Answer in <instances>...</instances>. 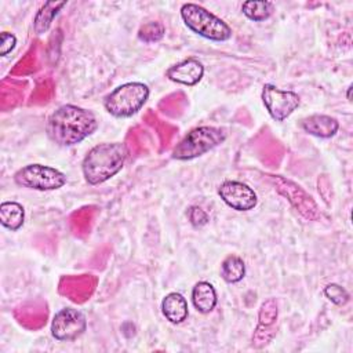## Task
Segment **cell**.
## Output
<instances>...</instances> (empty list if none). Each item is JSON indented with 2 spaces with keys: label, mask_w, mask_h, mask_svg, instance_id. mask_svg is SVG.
Masks as SVG:
<instances>
[{
  "label": "cell",
  "mask_w": 353,
  "mask_h": 353,
  "mask_svg": "<svg viewBox=\"0 0 353 353\" xmlns=\"http://www.w3.org/2000/svg\"><path fill=\"white\" fill-rule=\"evenodd\" d=\"M98 127L92 112L66 103L55 109L46 124L48 138L59 146H73L90 137Z\"/></svg>",
  "instance_id": "obj_1"
},
{
  "label": "cell",
  "mask_w": 353,
  "mask_h": 353,
  "mask_svg": "<svg viewBox=\"0 0 353 353\" xmlns=\"http://www.w3.org/2000/svg\"><path fill=\"white\" fill-rule=\"evenodd\" d=\"M128 150L123 142H102L92 146L81 161L85 182L99 185L114 176L124 165Z\"/></svg>",
  "instance_id": "obj_2"
},
{
  "label": "cell",
  "mask_w": 353,
  "mask_h": 353,
  "mask_svg": "<svg viewBox=\"0 0 353 353\" xmlns=\"http://www.w3.org/2000/svg\"><path fill=\"white\" fill-rule=\"evenodd\" d=\"M181 18L188 29L211 41H226L232 37V28L199 4H182Z\"/></svg>",
  "instance_id": "obj_3"
},
{
  "label": "cell",
  "mask_w": 353,
  "mask_h": 353,
  "mask_svg": "<svg viewBox=\"0 0 353 353\" xmlns=\"http://www.w3.org/2000/svg\"><path fill=\"white\" fill-rule=\"evenodd\" d=\"M149 87L141 81H130L116 87L103 99L105 110L114 117H130L146 103Z\"/></svg>",
  "instance_id": "obj_4"
},
{
  "label": "cell",
  "mask_w": 353,
  "mask_h": 353,
  "mask_svg": "<svg viewBox=\"0 0 353 353\" xmlns=\"http://www.w3.org/2000/svg\"><path fill=\"white\" fill-rule=\"evenodd\" d=\"M226 139V131L219 127L201 125L190 130L172 149V159L192 160L210 152Z\"/></svg>",
  "instance_id": "obj_5"
},
{
  "label": "cell",
  "mask_w": 353,
  "mask_h": 353,
  "mask_svg": "<svg viewBox=\"0 0 353 353\" xmlns=\"http://www.w3.org/2000/svg\"><path fill=\"white\" fill-rule=\"evenodd\" d=\"M14 182L26 189L47 192L62 188L66 183V175L50 165L28 164L14 174Z\"/></svg>",
  "instance_id": "obj_6"
},
{
  "label": "cell",
  "mask_w": 353,
  "mask_h": 353,
  "mask_svg": "<svg viewBox=\"0 0 353 353\" xmlns=\"http://www.w3.org/2000/svg\"><path fill=\"white\" fill-rule=\"evenodd\" d=\"M261 98L269 116L276 121H284L301 103V98L296 92L280 90L273 84H265L262 87Z\"/></svg>",
  "instance_id": "obj_7"
},
{
  "label": "cell",
  "mask_w": 353,
  "mask_h": 353,
  "mask_svg": "<svg viewBox=\"0 0 353 353\" xmlns=\"http://www.w3.org/2000/svg\"><path fill=\"white\" fill-rule=\"evenodd\" d=\"M87 328L85 316L73 307H63L51 321V334L57 341L69 342L80 336Z\"/></svg>",
  "instance_id": "obj_8"
},
{
  "label": "cell",
  "mask_w": 353,
  "mask_h": 353,
  "mask_svg": "<svg viewBox=\"0 0 353 353\" xmlns=\"http://www.w3.org/2000/svg\"><path fill=\"white\" fill-rule=\"evenodd\" d=\"M270 179L274 182L276 190L283 194L284 197L288 199V201L309 221H316L321 215L319 212V208L313 199L296 183L283 178V176H276L270 175Z\"/></svg>",
  "instance_id": "obj_9"
},
{
  "label": "cell",
  "mask_w": 353,
  "mask_h": 353,
  "mask_svg": "<svg viewBox=\"0 0 353 353\" xmlns=\"http://www.w3.org/2000/svg\"><path fill=\"white\" fill-rule=\"evenodd\" d=\"M221 200L236 211L254 210L258 203V196L252 188L239 181H223L218 188Z\"/></svg>",
  "instance_id": "obj_10"
},
{
  "label": "cell",
  "mask_w": 353,
  "mask_h": 353,
  "mask_svg": "<svg viewBox=\"0 0 353 353\" xmlns=\"http://www.w3.org/2000/svg\"><path fill=\"white\" fill-rule=\"evenodd\" d=\"M204 74L203 63L196 58H186L167 69L165 76L178 84L196 85Z\"/></svg>",
  "instance_id": "obj_11"
},
{
  "label": "cell",
  "mask_w": 353,
  "mask_h": 353,
  "mask_svg": "<svg viewBox=\"0 0 353 353\" xmlns=\"http://www.w3.org/2000/svg\"><path fill=\"white\" fill-rule=\"evenodd\" d=\"M299 127L309 135L317 138H331L339 130V123L328 114L314 113L299 120Z\"/></svg>",
  "instance_id": "obj_12"
},
{
  "label": "cell",
  "mask_w": 353,
  "mask_h": 353,
  "mask_svg": "<svg viewBox=\"0 0 353 353\" xmlns=\"http://www.w3.org/2000/svg\"><path fill=\"white\" fill-rule=\"evenodd\" d=\"M161 312L171 324H181L188 319V301L179 292H170L161 301Z\"/></svg>",
  "instance_id": "obj_13"
},
{
  "label": "cell",
  "mask_w": 353,
  "mask_h": 353,
  "mask_svg": "<svg viewBox=\"0 0 353 353\" xmlns=\"http://www.w3.org/2000/svg\"><path fill=\"white\" fill-rule=\"evenodd\" d=\"M192 302L194 309L201 314L212 312L218 303V295L214 285L208 281L196 283L192 288Z\"/></svg>",
  "instance_id": "obj_14"
},
{
  "label": "cell",
  "mask_w": 353,
  "mask_h": 353,
  "mask_svg": "<svg viewBox=\"0 0 353 353\" xmlns=\"http://www.w3.org/2000/svg\"><path fill=\"white\" fill-rule=\"evenodd\" d=\"M25 221V210L17 201H4L0 204V223L11 230H18Z\"/></svg>",
  "instance_id": "obj_15"
},
{
  "label": "cell",
  "mask_w": 353,
  "mask_h": 353,
  "mask_svg": "<svg viewBox=\"0 0 353 353\" xmlns=\"http://www.w3.org/2000/svg\"><path fill=\"white\" fill-rule=\"evenodd\" d=\"M66 4V1H47L36 14L33 21V29L37 34H43L48 30L54 17Z\"/></svg>",
  "instance_id": "obj_16"
},
{
  "label": "cell",
  "mask_w": 353,
  "mask_h": 353,
  "mask_svg": "<svg viewBox=\"0 0 353 353\" xmlns=\"http://www.w3.org/2000/svg\"><path fill=\"white\" fill-rule=\"evenodd\" d=\"M221 276L229 284H236L245 276V263L237 255L226 256L221 263Z\"/></svg>",
  "instance_id": "obj_17"
},
{
  "label": "cell",
  "mask_w": 353,
  "mask_h": 353,
  "mask_svg": "<svg viewBox=\"0 0 353 353\" xmlns=\"http://www.w3.org/2000/svg\"><path fill=\"white\" fill-rule=\"evenodd\" d=\"M241 12L254 22H262L272 15L273 4L265 0H248L243 3Z\"/></svg>",
  "instance_id": "obj_18"
},
{
  "label": "cell",
  "mask_w": 353,
  "mask_h": 353,
  "mask_svg": "<svg viewBox=\"0 0 353 353\" xmlns=\"http://www.w3.org/2000/svg\"><path fill=\"white\" fill-rule=\"evenodd\" d=\"M165 33L164 25L159 21H150L143 23L138 30V39L143 43H154L163 39Z\"/></svg>",
  "instance_id": "obj_19"
},
{
  "label": "cell",
  "mask_w": 353,
  "mask_h": 353,
  "mask_svg": "<svg viewBox=\"0 0 353 353\" xmlns=\"http://www.w3.org/2000/svg\"><path fill=\"white\" fill-rule=\"evenodd\" d=\"M279 309H277V302L274 298L266 299L258 312V324L262 325H273L277 320Z\"/></svg>",
  "instance_id": "obj_20"
},
{
  "label": "cell",
  "mask_w": 353,
  "mask_h": 353,
  "mask_svg": "<svg viewBox=\"0 0 353 353\" xmlns=\"http://www.w3.org/2000/svg\"><path fill=\"white\" fill-rule=\"evenodd\" d=\"M276 334V328L273 325H262L258 324L254 334H252V346L254 347H262L265 345H268Z\"/></svg>",
  "instance_id": "obj_21"
},
{
  "label": "cell",
  "mask_w": 353,
  "mask_h": 353,
  "mask_svg": "<svg viewBox=\"0 0 353 353\" xmlns=\"http://www.w3.org/2000/svg\"><path fill=\"white\" fill-rule=\"evenodd\" d=\"M324 295L335 305H345L349 301V292L339 284L331 283L324 287Z\"/></svg>",
  "instance_id": "obj_22"
},
{
  "label": "cell",
  "mask_w": 353,
  "mask_h": 353,
  "mask_svg": "<svg viewBox=\"0 0 353 353\" xmlns=\"http://www.w3.org/2000/svg\"><path fill=\"white\" fill-rule=\"evenodd\" d=\"M188 218L189 222L194 226V228H201L208 222V214L199 205H192L188 210Z\"/></svg>",
  "instance_id": "obj_23"
},
{
  "label": "cell",
  "mask_w": 353,
  "mask_h": 353,
  "mask_svg": "<svg viewBox=\"0 0 353 353\" xmlns=\"http://www.w3.org/2000/svg\"><path fill=\"white\" fill-rule=\"evenodd\" d=\"M15 44H17V37L12 33L3 32L1 33V44H0V55L6 57L8 52H11L14 50Z\"/></svg>",
  "instance_id": "obj_24"
},
{
  "label": "cell",
  "mask_w": 353,
  "mask_h": 353,
  "mask_svg": "<svg viewBox=\"0 0 353 353\" xmlns=\"http://www.w3.org/2000/svg\"><path fill=\"white\" fill-rule=\"evenodd\" d=\"M350 91H352V85H349V87H347V94H346V95H347V99H349V101H350Z\"/></svg>",
  "instance_id": "obj_25"
}]
</instances>
